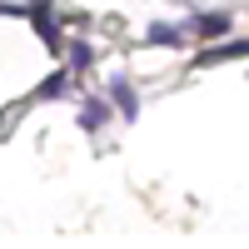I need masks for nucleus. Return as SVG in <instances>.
Returning <instances> with one entry per match:
<instances>
[{"mask_svg": "<svg viewBox=\"0 0 249 249\" xmlns=\"http://www.w3.org/2000/svg\"><path fill=\"white\" fill-rule=\"evenodd\" d=\"M110 100L120 105V115H124V120H135V115H140V100H135V90L124 85V80H115V85H110Z\"/></svg>", "mask_w": 249, "mask_h": 249, "instance_id": "f257e3e1", "label": "nucleus"}, {"mask_svg": "<svg viewBox=\"0 0 249 249\" xmlns=\"http://www.w3.org/2000/svg\"><path fill=\"white\" fill-rule=\"evenodd\" d=\"M105 124V105H85V130H100Z\"/></svg>", "mask_w": 249, "mask_h": 249, "instance_id": "423d86ee", "label": "nucleus"}, {"mask_svg": "<svg viewBox=\"0 0 249 249\" xmlns=\"http://www.w3.org/2000/svg\"><path fill=\"white\" fill-rule=\"evenodd\" d=\"M179 25H150V45H179Z\"/></svg>", "mask_w": 249, "mask_h": 249, "instance_id": "7ed1b4c3", "label": "nucleus"}, {"mask_svg": "<svg viewBox=\"0 0 249 249\" xmlns=\"http://www.w3.org/2000/svg\"><path fill=\"white\" fill-rule=\"evenodd\" d=\"M239 55H249V40H234V45H219V50H204L199 65H219V60H239Z\"/></svg>", "mask_w": 249, "mask_h": 249, "instance_id": "f03ea898", "label": "nucleus"}, {"mask_svg": "<svg viewBox=\"0 0 249 249\" xmlns=\"http://www.w3.org/2000/svg\"><path fill=\"white\" fill-rule=\"evenodd\" d=\"M60 90H65V70H55V75H50V85H45V90H40V100H55Z\"/></svg>", "mask_w": 249, "mask_h": 249, "instance_id": "39448f33", "label": "nucleus"}, {"mask_svg": "<svg viewBox=\"0 0 249 249\" xmlns=\"http://www.w3.org/2000/svg\"><path fill=\"white\" fill-rule=\"evenodd\" d=\"M224 30H230V20H224V15H204V20H199V35H224Z\"/></svg>", "mask_w": 249, "mask_h": 249, "instance_id": "20e7f679", "label": "nucleus"}]
</instances>
